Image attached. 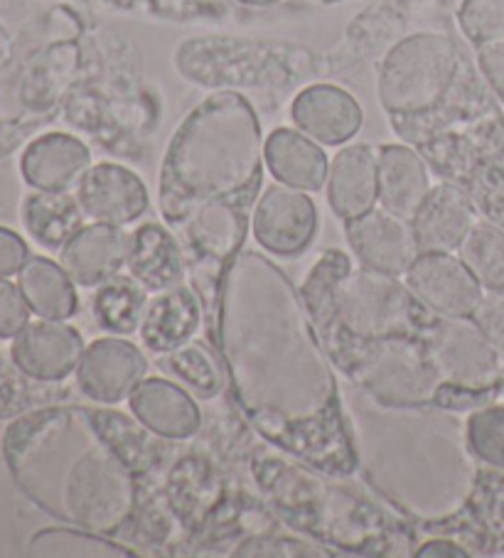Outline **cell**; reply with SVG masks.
<instances>
[{
	"label": "cell",
	"instance_id": "1",
	"mask_svg": "<svg viewBox=\"0 0 504 558\" xmlns=\"http://www.w3.org/2000/svg\"><path fill=\"white\" fill-rule=\"evenodd\" d=\"M217 320L231 389L251 423L308 463L350 473L355 450L337 381L280 268L261 254H239L227 268Z\"/></svg>",
	"mask_w": 504,
	"mask_h": 558
},
{
	"label": "cell",
	"instance_id": "2",
	"mask_svg": "<svg viewBox=\"0 0 504 558\" xmlns=\"http://www.w3.org/2000/svg\"><path fill=\"white\" fill-rule=\"evenodd\" d=\"M5 458L23 493L45 512L111 534L135 507L133 470L82 409L25 416L5 433Z\"/></svg>",
	"mask_w": 504,
	"mask_h": 558
},
{
	"label": "cell",
	"instance_id": "3",
	"mask_svg": "<svg viewBox=\"0 0 504 558\" xmlns=\"http://www.w3.org/2000/svg\"><path fill=\"white\" fill-rule=\"evenodd\" d=\"M264 168L256 111L241 94H212L188 113L160 170V211L182 229L200 209L219 202L254 205Z\"/></svg>",
	"mask_w": 504,
	"mask_h": 558
},
{
	"label": "cell",
	"instance_id": "4",
	"mask_svg": "<svg viewBox=\"0 0 504 558\" xmlns=\"http://www.w3.org/2000/svg\"><path fill=\"white\" fill-rule=\"evenodd\" d=\"M357 428L376 487L421 517H443L458 509L472 480L458 426L421 407L382 403Z\"/></svg>",
	"mask_w": 504,
	"mask_h": 558
},
{
	"label": "cell",
	"instance_id": "5",
	"mask_svg": "<svg viewBox=\"0 0 504 558\" xmlns=\"http://www.w3.org/2000/svg\"><path fill=\"white\" fill-rule=\"evenodd\" d=\"M460 50L453 37L416 33L386 52L380 70V101L389 113L416 117L439 106L458 74Z\"/></svg>",
	"mask_w": 504,
	"mask_h": 558
},
{
	"label": "cell",
	"instance_id": "6",
	"mask_svg": "<svg viewBox=\"0 0 504 558\" xmlns=\"http://www.w3.org/2000/svg\"><path fill=\"white\" fill-rule=\"evenodd\" d=\"M329 305L340 323L360 340L411 338L419 317V301L399 276L360 268L350 271L347 262L327 283Z\"/></svg>",
	"mask_w": 504,
	"mask_h": 558
},
{
	"label": "cell",
	"instance_id": "7",
	"mask_svg": "<svg viewBox=\"0 0 504 558\" xmlns=\"http://www.w3.org/2000/svg\"><path fill=\"white\" fill-rule=\"evenodd\" d=\"M357 379L376 401L392 407H429L443 387L429 350L411 338H384L367 342Z\"/></svg>",
	"mask_w": 504,
	"mask_h": 558
},
{
	"label": "cell",
	"instance_id": "8",
	"mask_svg": "<svg viewBox=\"0 0 504 558\" xmlns=\"http://www.w3.org/2000/svg\"><path fill=\"white\" fill-rule=\"evenodd\" d=\"M425 350L443 384L453 389L482 391L500 377L497 348L472 317H443L433 327Z\"/></svg>",
	"mask_w": 504,
	"mask_h": 558
},
{
	"label": "cell",
	"instance_id": "9",
	"mask_svg": "<svg viewBox=\"0 0 504 558\" xmlns=\"http://www.w3.org/2000/svg\"><path fill=\"white\" fill-rule=\"evenodd\" d=\"M406 286L425 311L441 317H472L484 288L460 256L421 252L406 271Z\"/></svg>",
	"mask_w": 504,
	"mask_h": 558
},
{
	"label": "cell",
	"instance_id": "10",
	"mask_svg": "<svg viewBox=\"0 0 504 558\" xmlns=\"http://www.w3.org/2000/svg\"><path fill=\"white\" fill-rule=\"evenodd\" d=\"M317 232V207L305 190L284 182L271 185L254 209V236L261 248L276 256H298L313 244Z\"/></svg>",
	"mask_w": 504,
	"mask_h": 558
},
{
	"label": "cell",
	"instance_id": "11",
	"mask_svg": "<svg viewBox=\"0 0 504 558\" xmlns=\"http://www.w3.org/2000/svg\"><path fill=\"white\" fill-rule=\"evenodd\" d=\"M347 242L362 266L392 276H406L421 256L413 221L384 207L347 219Z\"/></svg>",
	"mask_w": 504,
	"mask_h": 558
},
{
	"label": "cell",
	"instance_id": "12",
	"mask_svg": "<svg viewBox=\"0 0 504 558\" xmlns=\"http://www.w3.org/2000/svg\"><path fill=\"white\" fill-rule=\"evenodd\" d=\"M148 374V360L135 344L119 338H101L84 348L76 381L86 397L99 403H119Z\"/></svg>",
	"mask_w": 504,
	"mask_h": 558
},
{
	"label": "cell",
	"instance_id": "13",
	"mask_svg": "<svg viewBox=\"0 0 504 558\" xmlns=\"http://www.w3.org/2000/svg\"><path fill=\"white\" fill-rule=\"evenodd\" d=\"M15 367L37 381H60L80 367L84 354L82 335L62 320L27 323L13 338Z\"/></svg>",
	"mask_w": 504,
	"mask_h": 558
},
{
	"label": "cell",
	"instance_id": "14",
	"mask_svg": "<svg viewBox=\"0 0 504 558\" xmlns=\"http://www.w3.org/2000/svg\"><path fill=\"white\" fill-rule=\"evenodd\" d=\"M76 199L84 215L101 225H133L148 209V190L143 180L123 166L99 162L76 185Z\"/></svg>",
	"mask_w": 504,
	"mask_h": 558
},
{
	"label": "cell",
	"instance_id": "15",
	"mask_svg": "<svg viewBox=\"0 0 504 558\" xmlns=\"http://www.w3.org/2000/svg\"><path fill=\"white\" fill-rule=\"evenodd\" d=\"M290 119L320 146H343L362 129V106L340 86L313 84L296 96Z\"/></svg>",
	"mask_w": 504,
	"mask_h": 558
},
{
	"label": "cell",
	"instance_id": "16",
	"mask_svg": "<svg viewBox=\"0 0 504 558\" xmlns=\"http://www.w3.org/2000/svg\"><path fill=\"white\" fill-rule=\"evenodd\" d=\"M131 236L121 227L101 225L82 227L70 242L60 248V264L74 286L94 288L116 278L129 262Z\"/></svg>",
	"mask_w": 504,
	"mask_h": 558
},
{
	"label": "cell",
	"instance_id": "17",
	"mask_svg": "<svg viewBox=\"0 0 504 558\" xmlns=\"http://www.w3.org/2000/svg\"><path fill=\"white\" fill-rule=\"evenodd\" d=\"M327 202L337 217L355 219L380 202V153L367 143L345 146L329 162Z\"/></svg>",
	"mask_w": 504,
	"mask_h": 558
},
{
	"label": "cell",
	"instance_id": "18",
	"mask_svg": "<svg viewBox=\"0 0 504 558\" xmlns=\"http://www.w3.org/2000/svg\"><path fill=\"white\" fill-rule=\"evenodd\" d=\"M92 168V153L80 138L47 133L25 148L21 170L31 187L43 192H70Z\"/></svg>",
	"mask_w": 504,
	"mask_h": 558
},
{
	"label": "cell",
	"instance_id": "19",
	"mask_svg": "<svg viewBox=\"0 0 504 558\" xmlns=\"http://www.w3.org/2000/svg\"><path fill=\"white\" fill-rule=\"evenodd\" d=\"M131 411L160 438L185 440L200 428V409L185 389L168 379H143L131 393Z\"/></svg>",
	"mask_w": 504,
	"mask_h": 558
},
{
	"label": "cell",
	"instance_id": "20",
	"mask_svg": "<svg viewBox=\"0 0 504 558\" xmlns=\"http://www.w3.org/2000/svg\"><path fill=\"white\" fill-rule=\"evenodd\" d=\"M411 221L421 252L453 254L458 252L478 219H475L470 199L460 190L439 185L429 192Z\"/></svg>",
	"mask_w": 504,
	"mask_h": 558
},
{
	"label": "cell",
	"instance_id": "21",
	"mask_svg": "<svg viewBox=\"0 0 504 558\" xmlns=\"http://www.w3.org/2000/svg\"><path fill=\"white\" fill-rule=\"evenodd\" d=\"M264 162L271 175L288 187L315 192L327 182L325 150L303 131L276 129L271 133L264 141Z\"/></svg>",
	"mask_w": 504,
	"mask_h": 558
},
{
	"label": "cell",
	"instance_id": "22",
	"mask_svg": "<svg viewBox=\"0 0 504 558\" xmlns=\"http://www.w3.org/2000/svg\"><path fill=\"white\" fill-rule=\"evenodd\" d=\"M200 327L197 295L185 286H172L168 291L155 293L145 311L141 338L153 352H172L195 338Z\"/></svg>",
	"mask_w": 504,
	"mask_h": 558
},
{
	"label": "cell",
	"instance_id": "23",
	"mask_svg": "<svg viewBox=\"0 0 504 558\" xmlns=\"http://www.w3.org/2000/svg\"><path fill=\"white\" fill-rule=\"evenodd\" d=\"M431 180L423 160L406 146L380 148V207L413 219L429 197Z\"/></svg>",
	"mask_w": 504,
	"mask_h": 558
},
{
	"label": "cell",
	"instance_id": "24",
	"mask_svg": "<svg viewBox=\"0 0 504 558\" xmlns=\"http://www.w3.org/2000/svg\"><path fill=\"white\" fill-rule=\"evenodd\" d=\"M129 271L145 291H168L182 278V254L168 229L158 225H143L131 234Z\"/></svg>",
	"mask_w": 504,
	"mask_h": 558
},
{
	"label": "cell",
	"instance_id": "25",
	"mask_svg": "<svg viewBox=\"0 0 504 558\" xmlns=\"http://www.w3.org/2000/svg\"><path fill=\"white\" fill-rule=\"evenodd\" d=\"M17 286H21L31 311L47 320H67L80 307L72 278L67 276L62 264L57 266L45 256L27 258V264L17 274Z\"/></svg>",
	"mask_w": 504,
	"mask_h": 558
},
{
	"label": "cell",
	"instance_id": "26",
	"mask_svg": "<svg viewBox=\"0 0 504 558\" xmlns=\"http://www.w3.org/2000/svg\"><path fill=\"white\" fill-rule=\"evenodd\" d=\"M84 209L76 195L70 192H43L25 199L23 221L37 244L62 248L82 229Z\"/></svg>",
	"mask_w": 504,
	"mask_h": 558
},
{
	"label": "cell",
	"instance_id": "27",
	"mask_svg": "<svg viewBox=\"0 0 504 558\" xmlns=\"http://www.w3.org/2000/svg\"><path fill=\"white\" fill-rule=\"evenodd\" d=\"M145 311H148V298L139 281L111 278L94 295V317L104 330L113 335H133L141 330Z\"/></svg>",
	"mask_w": 504,
	"mask_h": 558
},
{
	"label": "cell",
	"instance_id": "28",
	"mask_svg": "<svg viewBox=\"0 0 504 558\" xmlns=\"http://www.w3.org/2000/svg\"><path fill=\"white\" fill-rule=\"evenodd\" d=\"M458 252L484 291L504 288V232L497 227L490 221H475Z\"/></svg>",
	"mask_w": 504,
	"mask_h": 558
},
{
	"label": "cell",
	"instance_id": "29",
	"mask_svg": "<svg viewBox=\"0 0 504 558\" xmlns=\"http://www.w3.org/2000/svg\"><path fill=\"white\" fill-rule=\"evenodd\" d=\"M163 364L170 367L168 372L178 374L182 381H188L192 391L202 399L217 397L221 389V372L217 369L212 354L197 348V344H182L178 350L165 352Z\"/></svg>",
	"mask_w": 504,
	"mask_h": 558
},
{
	"label": "cell",
	"instance_id": "30",
	"mask_svg": "<svg viewBox=\"0 0 504 558\" xmlns=\"http://www.w3.org/2000/svg\"><path fill=\"white\" fill-rule=\"evenodd\" d=\"M33 554L45 556H129L123 548L106 542L104 534L86 532V529H52L33 538Z\"/></svg>",
	"mask_w": 504,
	"mask_h": 558
},
{
	"label": "cell",
	"instance_id": "31",
	"mask_svg": "<svg viewBox=\"0 0 504 558\" xmlns=\"http://www.w3.org/2000/svg\"><path fill=\"white\" fill-rule=\"evenodd\" d=\"M465 442L482 463L504 470V409L475 411L465 428Z\"/></svg>",
	"mask_w": 504,
	"mask_h": 558
},
{
	"label": "cell",
	"instance_id": "32",
	"mask_svg": "<svg viewBox=\"0 0 504 558\" xmlns=\"http://www.w3.org/2000/svg\"><path fill=\"white\" fill-rule=\"evenodd\" d=\"M458 21L470 43H490L504 35V0H463Z\"/></svg>",
	"mask_w": 504,
	"mask_h": 558
},
{
	"label": "cell",
	"instance_id": "33",
	"mask_svg": "<svg viewBox=\"0 0 504 558\" xmlns=\"http://www.w3.org/2000/svg\"><path fill=\"white\" fill-rule=\"evenodd\" d=\"M31 305H27L21 286H13L8 278H0V340L15 338L31 323Z\"/></svg>",
	"mask_w": 504,
	"mask_h": 558
},
{
	"label": "cell",
	"instance_id": "34",
	"mask_svg": "<svg viewBox=\"0 0 504 558\" xmlns=\"http://www.w3.org/2000/svg\"><path fill=\"white\" fill-rule=\"evenodd\" d=\"M475 325L488 335L497 350H504V288L484 291L472 313Z\"/></svg>",
	"mask_w": 504,
	"mask_h": 558
},
{
	"label": "cell",
	"instance_id": "35",
	"mask_svg": "<svg viewBox=\"0 0 504 558\" xmlns=\"http://www.w3.org/2000/svg\"><path fill=\"white\" fill-rule=\"evenodd\" d=\"M478 64L494 92L504 99V35L478 45Z\"/></svg>",
	"mask_w": 504,
	"mask_h": 558
},
{
	"label": "cell",
	"instance_id": "36",
	"mask_svg": "<svg viewBox=\"0 0 504 558\" xmlns=\"http://www.w3.org/2000/svg\"><path fill=\"white\" fill-rule=\"evenodd\" d=\"M31 252L21 234H15L13 229L0 227V278H11L21 274V268L27 264Z\"/></svg>",
	"mask_w": 504,
	"mask_h": 558
},
{
	"label": "cell",
	"instance_id": "37",
	"mask_svg": "<svg viewBox=\"0 0 504 558\" xmlns=\"http://www.w3.org/2000/svg\"><path fill=\"white\" fill-rule=\"evenodd\" d=\"M451 544H445V548H435V544H429V548H423L419 551V556H435V554H443V556H463V551L458 548H448Z\"/></svg>",
	"mask_w": 504,
	"mask_h": 558
}]
</instances>
